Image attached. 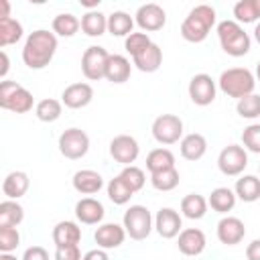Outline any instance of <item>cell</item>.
Returning <instances> with one entry per match:
<instances>
[{
  "label": "cell",
  "mask_w": 260,
  "mask_h": 260,
  "mask_svg": "<svg viewBox=\"0 0 260 260\" xmlns=\"http://www.w3.org/2000/svg\"><path fill=\"white\" fill-rule=\"evenodd\" d=\"M57 51V37L45 28L32 30L22 47V61L28 69H43L47 67Z\"/></svg>",
  "instance_id": "1"
},
{
  "label": "cell",
  "mask_w": 260,
  "mask_h": 260,
  "mask_svg": "<svg viewBox=\"0 0 260 260\" xmlns=\"http://www.w3.org/2000/svg\"><path fill=\"white\" fill-rule=\"evenodd\" d=\"M213 24H215V10L209 4H197L183 20L181 37L189 43H201L207 39Z\"/></svg>",
  "instance_id": "2"
},
{
  "label": "cell",
  "mask_w": 260,
  "mask_h": 260,
  "mask_svg": "<svg viewBox=\"0 0 260 260\" xmlns=\"http://www.w3.org/2000/svg\"><path fill=\"white\" fill-rule=\"evenodd\" d=\"M219 89L228 95V98H236L242 100L250 93H254V85H256V77L250 69L246 67H230L225 71H221L219 75Z\"/></svg>",
  "instance_id": "3"
},
{
  "label": "cell",
  "mask_w": 260,
  "mask_h": 260,
  "mask_svg": "<svg viewBox=\"0 0 260 260\" xmlns=\"http://www.w3.org/2000/svg\"><path fill=\"white\" fill-rule=\"evenodd\" d=\"M217 37L223 53H228L230 57H244L250 51V35L236 20H221L217 24Z\"/></svg>",
  "instance_id": "4"
},
{
  "label": "cell",
  "mask_w": 260,
  "mask_h": 260,
  "mask_svg": "<svg viewBox=\"0 0 260 260\" xmlns=\"http://www.w3.org/2000/svg\"><path fill=\"white\" fill-rule=\"evenodd\" d=\"M32 104H35V98L26 87H22L16 81H8V79L0 81V108L2 110L14 112V114H26L32 110Z\"/></svg>",
  "instance_id": "5"
},
{
  "label": "cell",
  "mask_w": 260,
  "mask_h": 260,
  "mask_svg": "<svg viewBox=\"0 0 260 260\" xmlns=\"http://www.w3.org/2000/svg\"><path fill=\"white\" fill-rule=\"evenodd\" d=\"M152 223H154V219H152L150 211L144 205H130L124 211V217H122V225H124L126 234L132 240H144V238H148V234L154 228Z\"/></svg>",
  "instance_id": "6"
},
{
  "label": "cell",
  "mask_w": 260,
  "mask_h": 260,
  "mask_svg": "<svg viewBox=\"0 0 260 260\" xmlns=\"http://www.w3.org/2000/svg\"><path fill=\"white\" fill-rule=\"evenodd\" d=\"M108 61H110V53L104 47L91 45L81 55V71L89 81H100L106 77Z\"/></svg>",
  "instance_id": "7"
},
{
  "label": "cell",
  "mask_w": 260,
  "mask_h": 260,
  "mask_svg": "<svg viewBox=\"0 0 260 260\" xmlns=\"http://www.w3.org/2000/svg\"><path fill=\"white\" fill-rule=\"evenodd\" d=\"M87 150H89V136L81 128H67L59 136V152L65 158L77 160V158L85 156Z\"/></svg>",
  "instance_id": "8"
},
{
  "label": "cell",
  "mask_w": 260,
  "mask_h": 260,
  "mask_svg": "<svg viewBox=\"0 0 260 260\" xmlns=\"http://www.w3.org/2000/svg\"><path fill=\"white\" fill-rule=\"evenodd\" d=\"M152 136L160 144H175L183 138V120L175 114H162L152 122Z\"/></svg>",
  "instance_id": "9"
},
{
  "label": "cell",
  "mask_w": 260,
  "mask_h": 260,
  "mask_svg": "<svg viewBox=\"0 0 260 260\" xmlns=\"http://www.w3.org/2000/svg\"><path fill=\"white\" fill-rule=\"evenodd\" d=\"M217 167L225 177H238L248 167V152L240 144H228L217 156Z\"/></svg>",
  "instance_id": "10"
},
{
  "label": "cell",
  "mask_w": 260,
  "mask_h": 260,
  "mask_svg": "<svg viewBox=\"0 0 260 260\" xmlns=\"http://www.w3.org/2000/svg\"><path fill=\"white\" fill-rule=\"evenodd\" d=\"M110 154H112V158L116 162H120L124 167H130L138 158L140 146H138V142H136L134 136H130V134H118L110 142Z\"/></svg>",
  "instance_id": "11"
},
{
  "label": "cell",
  "mask_w": 260,
  "mask_h": 260,
  "mask_svg": "<svg viewBox=\"0 0 260 260\" xmlns=\"http://www.w3.org/2000/svg\"><path fill=\"white\" fill-rule=\"evenodd\" d=\"M215 93H217V87H215V81L211 79V75L197 73V75L191 77V81H189V98H191L193 104L209 106V104H213Z\"/></svg>",
  "instance_id": "12"
},
{
  "label": "cell",
  "mask_w": 260,
  "mask_h": 260,
  "mask_svg": "<svg viewBox=\"0 0 260 260\" xmlns=\"http://www.w3.org/2000/svg\"><path fill=\"white\" fill-rule=\"evenodd\" d=\"M154 228L160 238L171 240L183 232V219H181L179 211H175L173 207H160L154 215Z\"/></svg>",
  "instance_id": "13"
},
{
  "label": "cell",
  "mask_w": 260,
  "mask_h": 260,
  "mask_svg": "<svg viewBox=\"0 0 260 260\" xmlns=\"http://www.w3.org/2000/svg\"><path fill=\"white\" fill-rule=\"evenodd\" d=\"M136 24H138L142 30H146V32L160 30V28L167 24V12L162 10V6L154 4V2L142 4V6L136 10Z\"/></svg>",
  "instance_id": "14"
},
{
  "label": "cell",
  "mask_w": 260,
  "mask_h": 260,
  "mask_svg": "<svg viewBox=\"0 0 260 260\" xmlns=\"http://www.w3.org/2000/svg\"><path fill=\"white\" fill-rule=\"evenodd\" d=\"M246 236V225L240 217H234V215H228V217H221L219 223H217V240L225 246H236L244 240Z\"/></svg>",
  "instance_id": "15"
},
{
  "label": "cell",
  "mask_w": 260,
  "mask_h": 260,
  "mask_svg": "<svg viewBox=\"0 0 260 260\" xmlns=\"http://www.w3.org/2000/svg\"><path fill=\"white\" fill-rule=\"evenodd\" d=\"M93 100V87L85 81H79V83H71L63 89L61 93V102L71 108V110H79V108H85L89 102Z\"/></svg>",
  "instance_id": "16"
},
{
  "label": "cell",
  "mask_w": 260,
  "mask_h": 260,
  "mask_svg": "<svg viewBox=\"0 0 260 260\" xmlns=\"http://www.w3.org/2000/svg\"><path fill=\"white\" fill-rule=\"evenodd\" d=\"M126 230L124 225H118V223H102L98 225L95 234H93V240L98 244V248H104V250H112V248H118L124 244L126 240Z\"/></svg>",
  "instance_id": "17"
},
{
  "label": "cell",
  "mask_w": 260,
  "mask_h": 260,
  "mask_svg": "<svg viewBox=\"0 0 260 260\" xmlns=\"http://www.w3.org/2000/svg\"><path fill=\"white\" fill-rule=\"evenodd\" d=\"M205 234L199 228H185L177 240L179 252L185 256H199L205 250Z\"/></svg>",
  "instance_id": "18"
},
{
  "label": "cell",
  "mask_w": 260,
  "mask_h": 260,
  "mask_svg": "<svg viewBox=\"0 0 260 260\" xmlns=\"http://www.w3.org/2000/svg\"><path fill=\"white\" fill-rule=\"evenodd\" d=\"M106 209L104 205L93 197H83L75 203V217L85 225H95L104 219Z\"/></svg>",
  "instance_id": "19"
},
{
  "label": "cell",
  "mask_w": 260,
  "mask_h": 260,
  "mask_svg": "<svg viewBox=\"0 0 260 260\" xmlns=\"http://www.w3.org/2000/svg\"><path fill=\"white\" fill-rule=\"evenodd\" d=\"M104 187V177L98 171L81 169L73 175V189L81 195H93Z\"/></svg>",
  "instance_id": "20"
},
{
  "label": "cell",
  "mask_w": 260,
  "mask_h": 260,
  "mask_svg": "<svg viewBox=\"0 0 260 260\" xmlns=\"http://www.w3.org/2000/svg\"><path fill=\"white\" fill-rule=\"evenodd\" d=\"M179 148H181V156L183 158H187V160H199L207 152V140H205L203 134L191 132V134H185L181 138Z\"/></svg>",
  "instance_id": "21"
},
{
  "label": "cell",
  "mask_w": 260,
  "mask_h": 260,
  "mask_svg": "<svg viewBox=\"0 0 260 260\" xmlns=\"http://www.w3.org/2000/svg\"><path fill=\"white\" fill-rule=\"evenodd\" d=\"M160 63H162V49L156 43L148 45L142 53H138L136 57H132V65L136 69L144 71V73H154L160 67Z\"/></svg>",
  "instance_id": "22"
},
{
  "label": "cell",
  "mask_w": 260,
  "mask_h": 260,
  "mask_svg": "<svg viewBox=\"0 0 260 260\" xmlns=\"http://www.w3.org/2000/svg\"><path fill=\"white\" fill-rule=\"evenodd\" d=\"M30 187V179L24 171H12L6 175V179L2 181V193L8 199H18L22 197Z\"/></svg>",
  "instance_id": "23"
},
{
  "label": "cell",
  "mask_w": 260,
  "mask_h": 260,
  "mask_svg": "<svg viewBox=\"0 0 260 260\" xmlns=\"http://www.w3.org/2000/svg\"><path fill=\"white\" fill-rule=\"evenodd\" d=\"M130 71H132V65L124 55H110V61H108V67H106V79L110 83L128 81Z\"/></svg>",
  "instance_id": "24"
},
{
  "label": "cell",
  "mask_w": 260,
  "mask_h": 260,
  "mask_svg": "<svg viewBox=\"0 0 260 260\" xmlns=\"http://www.w3.org/2000/svg\"><path fill=\"white\" fill-rule=\"evenodd\" d=\"M53 242L55 246H69L81 242V228L75 221H59L53 228Z\"/></svg>",
  "instance_id": "25"
},
{
  "label": "cell",
  "mask_w": 260,
  "mask_h": 260,
  "mask_svg": "<svg viewBox=\"0 0 260 260\" xmlns=\"http://www.w3.org/2000/svg\"><path fill=\"white\" fill-rule=\"evenodd\" d=\"M234 193L238 199L246 201V203H254L260 199V179L256 175H244L236 181Z\"/></svg>",
  "instance_id": "26"
},
{
  "label": "cell",
  "mask_w": 260,
  "mask_h": 260,
  "mask_svg": "<svg viewBox=\"0 0 260 260\" xmlns=\"http://www.w3.org/2000/svg\"><path fill=\"white\" fill-rule=\"evenodd\" d=\"M236 199H238V197H236V193H234L230 187H217V189L211 191V195H209V199H207V205H209L213 211H217V213H228V211L234 209Z\"/></svg>",
  "instance_id": "27"
},
{
  "label": "cell",
  "mask_w": 260,
  "mask_h": 260,
  "mask_svg": "<svg viewBox=\"0 0 260 260\" xmlns=\"http://www.w3.org/2000/svg\"><path fill=\"white\" fill-rule=\"evenodd\" d=\"M81 30L87 37H102L108 30V16L100 10H87L81 16Z\"/></svg>",
  "instance_id": "28"
},
{
  "label": "cell",
  "mask_w": 260,
  "mask_h": 260,
  "mask_svg": "<svg viewBox=\"0 0 260 260\" xmlns=\"http://www.w3.org/2000/svg\"><path fill=\"white\" fill-rule=\"evenodd\" d=\"M181 213L189 219H201L207 213V199L199 193H189L181 199Z\"/></svg>",
  "instance_id": "29"
},
{
  "label": "cell",
  "mask_w": 260,
  "mask_h": 260,
  "mask_svg": "<svg viewBox=\"0 0 260 260\" xmlns=\"http://www.w3.org/2000/svg\"><path fill=\"white\" fill-rule=\"evenodd\" d=\"M175 167V154L169 148H154L148 152L146 156V169L148 173H158V171H167Z\"/></svg>",
  "instance_id": "30"
},
{
  "label": "cell",
  "mask_w": 260,
  "mask_h": 260,
  "mask_svg": "<svg viewBox=\"0 0 260 260\" xmlns=\"http://www.w3.org/2000/svg\"><path fill=\"white\" fill-rule=\"evenodd\" d=\"M134 18L124 12V10H116L108 16V30L114 35V37H128L132 35V26H134Z\"/></svg>",
  "instance_id": "31"
},
{
  "label": "cell",
  "mask_w": 260,
  "mask_h": 260,
  "mask_svg": "<svg viewBox=\"0 0 260 260\" xmlns=\"http://www.w3.org/2000/svg\"><path fill=\"white\" fill-rule=\"evenodd\" d=\"M53 32L59 37H73L81 28V20L71 12H61L53 18Z\"/></svg>",
  "instance_id": "32"
},
{
  "label": "cell",
  "mask_w": 260,
  "mask_h": 260,
  "mask_svg": "<svg viewBox=\"0 0 260 260\" xmlns=\"http://www.w3.org/2000/svg\"><path fill=\"white\" fill-rule=\"evenodd\" d=\"M61 112H63V102L55 98H45L35 106V116L41 122H55L61 118Z\"/></svg>",
  "instance_id": "33"
},
{
  "label": "cell",
  "mask_w": 260,
  "mask_h": 260,
  "mask_svg": "<svg viewBox=\"0 0 260 260\" xmlns=\"http://www.w3.org/2000/svg\"><path fill=\"white\" fill-rule=\"evenodd\" d=\"M22 39V24L16 18H0V47L14 45Z\"/></svg>",
  "instance_id": "34"
},
{
  "label": "cell",
  "mask_w": 260,
  "mask_h": 260,
  "mask_svg": "<svg viewBox=\"0 0 260 260\" xmlns=\"http://www.w3.org/2000/svg\"><path fill=\"white\" fill-rule=\"evenodd\" d=\"M24 219V209L14 199H6L0 203V225H12L16 228Z\"/></svg>",
  "instance_id": "35"
},
{
  "label": "cell",
  "mask_w": 260,
  "mask_h": 260,
  "mask_svg": "<svg viewBox=\"0 0 260 260\" xmlns=\"http://www.w3.org/2000/svg\"><path fill=\"white\" fill-rule=\"evenodd\" d=\"M132 195H134V191L120 179V175L114 177V179L108 183V197H110V201H112L114 205H126Z\"/></svg>",
  "instance_id": "36"
},
{
  "label": "cell",
  "mask_w": 260,
  "mask_h": 260,
  "mask_svg": "<svg viewBox=\"0 0 260 260\" xmlns=\"http://www.w3.org/2000/svg\"><path fill=\"white\" fill-rule=\"evenodd\" d=\"M179 171L173 167V169H167V171H158V173H152L150 175V183L156 191H173L177 185H179Z\"/></svg>",
  "instance_id": "37"
},
{
  "label": "cell",
  "mask_w": 260,
  "mask_h": 260,
  "mask_svg": "<svg viewBox=\"0 0 260 260\" xmlns=\"http://www.w3.org/2000/svg\"><path fill=\"white\" fill-rule=\"evenodd\" d=\"M236 112H238L242 118H246V120H256V118H260V95L250 93V95L238 100Z\"/></svg>",
  "instance_id": "38"
},
{
  "label": "cell",
  "mask_w": 260,
  "mask_h": 260,
  "mask_svg": "<svg viewBox=\"0 0 260 260\" xmlns=\"http://www.w3.org/2000/svg\"><path fill=\"white\" fill-rule=\"evenodd\" d=\"M120 179L136 193V191H140L142 187H144V183H146V175H144V171L142 169H138V167H134V165H130V167H124L122 169V173H120Z\"/></svg>",
  "instance_id": "39"
},
{
  "label": "cell",
  "mask_w": 260,
  "mask_h": 260,
  "mask_svg": "<svg viewBox=\"0 0 260 260\" xmlns=\"http://www.w3.org/2000/svg\"><path fill=\"white\" fill-rule=\"evenodd\" d=\"M234 16H236V22H254L258 20V14H256V0H240L234 4Z\"/></svg>",
  "instance_id": "40"
},
{
  "label": "cell",
  "mask_w": 260,
  "mask_h": 260,
  "mask_svg": "<svg viewBox=\"0 0 260 260\" xmlns=\"http://www.w3.org/2000/svg\"><path fill=\"white\" fill-rule=\"evenodd\" d=\"M148 45H152V41H150V37H148L146 32H132V35H128L126 41H124V49H126L132 57H136L138 53H142Z\"/></svg>",
  "instance_id": "41"
},
{
  "label": "cell",
  "mask_w": 260,
  "mask_h": 260,
  "mask_svg": "<svg viewBox=\"0 0 260 260\" xmlns=\"http://www.w3.org/2000/svg\"><path fill=\"white\" fill-rule=\"evenodd\" d=\"M20 244V234L12 225H0V252H12Z\"/></svg>",
  "instance_id": "42"
},
{
  "label": "cell",
  "mask_w": 260,
  "mask_h": 260,
  "mask_svg": "<svg viewBox=\"0 0 260 260\" xmlns=\"http://www.w3.org/2000/svg\"><path fill=\"white\" fill-rule=\"evenodd\" d=\"M242 142H244V148L246 150L260 154V124L246 126L244 132H242Z\"/></svg>",
  "instance_id": "43"
},
{
  "label": "cell",
  "mask_w": 260,
  "mask_h": 260,
  "mask_svg": "<svg viewBox=\"0 0 260 260\" xmlns=\"http://www.w3.org/2000/svg\"><path fill=\"white\" fill-rule=\"evenodd\" d=\"M55 260H83V256H81L77 244H69V246L55 248Z\"/></svg>",
  "instance_id": "44"
},
{
  "label": "cell",
  "mask_w": 260,
  "mask_h": 260,
  "mask_svg": "<svg viewBox=\"0 0 260 260\" xmlns=\"http://www.w3.org/2000/svg\"><path fill=\"white\" fill-rule=\"evenodd\" d=\"M22 260H49V252L43 246H30L24 250Z\"/></svg>",
  "instance_id": "45"
},
{
  "label": "cell",
  "mask_w": 260,
  "mask_h": 260,
  "mask_svg": "<svg viewBox=\"0 0 260 260\" xmlns=\"http://www.w3.org/2000/svg\"><path fill=\"white\" fill-rule=\"evenodd\" d=\"M246 258L248 260H260V240H252L246 248Z\"/></svg>",
  "instance_id": "46"
},
{
  "label": "cell",
  "mask_w": 260,
  "mask_h": 260,
  "mask_svg": "<svg viewBox=\"0 0 260 260\" xmlns=\"http://www.w3.org/2000/svg\"><path fill=\"white\" fill-rule=\"evenodd\" d=\"M83 260H110L108 252L104 248H95V250H89L83 254Z\"/></svg>",
  "instance_id": "47"
},
{
  "label": "cell",
  "mask_w": 260,
  "mask_h": 260,
  "mask_svg": "<svg viewBox=\"0 0 260 260\" xmlns=\"http://www.w3.org/2000/svg\"><path fill=\"white\" fill-rule=\"evenodd\" d=\"M0 57H2V69H0V77H4V75L8 73V55H6V51H2V53H0Z\"/></svg>",
  "instance_id": "48"
},
{
  "label": "cell",
  "mask_w": 260,
  "mask_h": 260,
  "mask_svg": "<svg viewBox=\"0 0 260 260\" xmlns=\"http://www.w3.org/2000/svg\"><path fill=\"white\" fill-rule=\"evenodd\" d=\"M0 4H2V14H0V18H10V14H8V12H10V4H8V0H2Z\"/></svg>",
  "instance_id": "49"
},
{
  "label": "cell",
  "mask_w": 260,
  "mask_h": 260,
  "mask_svg": "<svg viewBox=\"0 0 260 260\" xmlns=\"http://www.w3.org/2000/svg\"><path fill=\"white\" fill-rule=\"evenodd\" d=\"M0 260H18V258L12 256V252H0Z\"/></svg>",
  "instance_id": "50"
},
{
  "label": "cell",
  "mask_w": 260,
  "mask_h": 260,
  "mask_svg": "<svg viewBox=\"0 0 260 260\" xmlns=\"http://www.w3.org/2000/svg\"><path fill=\"white\" fill-rule=\"evenodd\" d=\"M254 39L260 43V22H258V24H256V28H254Z\"/></svg>",
  "instance_id": "51"
},
{
  "label": "cell",
  "mask_w": 260,
  "mask_h": 260,
  "mask_svg": "<svg viewBox=\"0 0 260 260\" xmlns=\"http://www.w3.org/2000/svg\"><path fill=\"white\" fill-rule=\"evenodd\" d=\"M256 14H258V20H260V0H256Z\"/></svg>",
  "instance_id": "52"
},
{
  "label": "cell",
  "mask_w": 260,
  "mask_h": 260,
  "mask_svg": "<svg viewBox=\"0 0 260 260\" xmlns=\"http://www.w3.org/2000/svg\"><path fill=\"white\" fill-rule=\"evenodd\" d=\"M256 79L260 81V61H258V65H256Z\"/></svg>",
  "instance_id": "53"
},
{
  "label": "cell",
  "mask_w": 260,
  "mask_h": 260,
  "mask_svg": "<svg viewBox=\"0 0 260 260\" xmlns=\"http://www.w3.org/2000/svg\"><path fill=\"white\" fill-rule=\"evenodd\" d=\"M258 171H260V167H258Z\"/></svg>",
  "instance_id": "54"
}]
</instances>
